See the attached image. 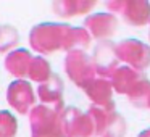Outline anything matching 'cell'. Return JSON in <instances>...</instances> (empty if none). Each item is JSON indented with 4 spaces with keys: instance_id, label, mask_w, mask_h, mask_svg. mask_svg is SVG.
<instances>
[{
    "instance_id": "6da1fadb",
    "label": "cell",
    "mask_w": 150,
    "mask_h": 137,
    "mask_svg": "<svg viewBox=\"0 0 150 137\" xmlns=\"http://www.w3.org/2000/svg\"><path fill=\"white\" fill-rule=\"evenodd\" d=\"M71 26L65 23H42L33 28L29 42L36 52L49 55L57 50H65L66 37Z\"/></svg>"
},
{
    "instance_id": "7a4b0ae2",
    "label": "cell",
    "mask_w": 150,
    "mask_h": 137,
    "mask_svg": "<svg viewBox=\"0 0 150 137\" xmlns=\"http://www.w3.org/2000/svg\"><path fill=\"white\" fill-rule=\"evenodd\" d=\"M89 116L94 124V136L97 137H123L126 132L124 118L111 107H95L89 108Z\"/></svg>"
},
{
    "instance_id": "3957f363",
    "label": "cell",
    "mask_w": 150,
    "mask_h": 137,
    "mask_svg": "<svg viewBox=\"0 0 150 137\" xmlns=\"http://www.w3.org/2000/svg\"><path fill=\"white\" fill-rule=\"evenodd\" d=\"M62 111L55 108L37 105L29 111L31 137H63L62 136Z\"/></svg>"
},
{
    "instance_id": "277c9868",
    "label": "cell",
    "mask_w": 150,
    "mask_h": 137,
    "mask_svg": "<svg viewBox=\"0 0 150 137\" xmlns=\"http://www.w3.org/2000/svg\"><path fill=\"white\" fill-rule=\"evenodd\" d=\"M65 71L68 78L78 87L84 89L91 81L95 79V68L92 56H89L84 50H73L68 52L65 58Z\"/></svg>"
},
{
    "instance_id": "5b68a950",
    "label": "cell",
    "mask_w": 150,
    "mask_h": 137,
    "mask_svg": "<svg viewBox=\"0 0 150 137\" xmlns=\"http://www.w3.org/2000/svg\"><path fill=\"white\" fill-rule=\"evenodd\" d=\"M108 10L115 16H121L127 24L144 26L150 23V4L144 0H116L108 2Z\"/></svg>"
},
{
    "instance_id": "8992f818",
    "label": "cell",
    "mask_w": 150,
    "mask_h": 137,
    "mask_svg": "<svg viewBox=\"0 0 150 137\" xmlns=\"http://www.w3.org/2000/svg\"><path fill=\"white\" fill-rule=\"evenodd\" d=\"M116 56L136 71L144 73L150 66V47L137 39H126L116 44Z\"/></svg>"
},
{
    "instance_id": "52a82bcc",
    "label": "cell",
    "mask_w": 150,
    "mask_h": 137,
    "mask_svg": "<svg viewBox=\"0 0 150 137\" xmlns=\"http://www.w3.org/2000/svg\"><path fill=\"white\" fill-rule=\"evenodd\" d=\"M62 136L63 137H92L94 124L89 113L74 107L63 108L62 111Z\"/></svg>"
},
{
    "instance_id": "ba28073f",
    "label": "cell",
    "mask_w": 150,
    "mask_h": 137,
    "mask_svg": "<svg viewBox=\"0 0 150 137\" xmlns=\"http://www.w3.org/2000/svg\"><path fill=\"white\" fill-rule=\"evenodd\" d=\"M92 61H94L95 73L100 78H111V74L118 69V61H120L116 56V44L110 42V40L100 42L94 50Z\"/></svg>"
},
{
    "instance_id": "9c48e42d",
    "label": "cell",
    "mask_w": 150,
    "mask_h": 137,
    "mask_svg": "<svg viewBox=\"0 0 150 137\" xmlns=\"http://www.w3.org/2000/svg\"><path fill=\"white\" fill-rule=\"evenodd\" d=\"M7 98H8V103H10L11 108H15L21 114H26L28 111L33 110L34 98L36 97H34L33 87L26 81L20 79V81H15L8 85Z\"/></svg>"
},
{
    "instance_id": "30bf717a",
    "label": "cell",
    "mask_w": 150,
    "mask_h": 137,
    "mask_svg": "<svg viewBox=\"0 0 150 137\" xmlns=\"http://www.w3.org/2000/svg\"><path fill=\"white\" fill-rule=\"evenodd\" d=\"M84 29L91 37L95 39H107L113 36L118 29V18L111 13H95L86 18Z\"/></svg>"
},
{
    "instance_id": "8fae6325",
    "label": "cell",
    "mask_w": 150,
    "mask_h": 137,
    "mask_svg": "<svg viewBox=\"0 0 150 137\" xmlns=\"http://www.w3.org/2000/svg\"><path fill=\"white\" fill-rule=\"evenodd\" d=\"M42 105L55 110H63V81L58 74H52L45 82L39 84L37 89Z\"/></svg>"
},
{
    "instance_id": "7c38bea8",
    "label": "cell",
    "mask_w": 150,
    "mask_h": 137,
    "mask_svg": "<svg viewBox=\"0 0 150 137\" xmlns=\"http://www.w3.org/2000/svg\"><path fill=\"white\" fill-rule=\"evenodd\" d=\"M84 92L89 98H91L92 105L95 107H111L113 103V87L108 79L103 78H95L84 87Z\"/></svg>"
},
{
    "instance_id": "4fadbf2b",
    "label": "cell",
    "mask_w": 150,
    "mask_h": 137,
    "mask_svg": "<svg viewBox=\"0 0 150 137\" xmlns=\"http://www.w3.org/2000/svg\"><path fill=\"white\" fill-rule=\"evenodd\" d=\"M142 78H145V74L142 71H136L129 66H118V69L111 74L110 82L113 90H116L118 94L127 95Z\"/></svg>"
},
{
    "instance_id": "5bb4252c",
    "label": "cell",
    "mask_w": 150,
    "mask_h": 137,
    "mask_svg": "<svg viewBox=\"0 0 150 137\" xmlns=\"http://www.w3.org/2000/svg\"><path fill=\"white\" fill-rule=\"evenodd\" d=\"M31 60H33V56L29 55L28 50H24V49L13 50L5 58V68L8 69L10 74L16 76V78H24V76H28Z\"/></svg>"
},
{
    "instance_id": "9a60e30c",
    "label": "cell",
    "mask_w": 150,
    "mask_h": 137,
    "mask_svg": "<svg viewBox=\"0 0 150 137\" xmlns=\"http://www.w3.org/2000/svg\"><path fill=\"white\" fill-rule=\"evenodd\" d=\"M95 2H87V0H66V2H55L52 5L53 11L62 18H69L76 15H84L94 8Z\"/></svg>"
},
{
    "instance_id": "2e32d148",
    "label": "cell",
    "mask_w": 150,
    "mask_h": 137,
    "mask_svg": "<svg viewBox=\"0 0 150 137\" xmlns=\"http://www.w3.org/2000/svg\"><path fill=\"white\" fill-rule=\"evenodd\" d=\"M131 103L137 108H150V81L147 78H142L134 89L127 94Z\"/></svg>"
},
{
    "instance_id": "e0dca14e",
    "label": "cell",
    "mask_w": 150,
    "mask_h": 137,
    "mask_svg": "<svg viewBox=\"0 0 150 137\" xmlns=\"http://www.w3.org/2000/svg\"><path fill=\"white\" fill-rule=\"evenodd\" d=\"M92 37L89 36V32L84 28H71L66 37L65 50L66 52H73V50H84L87 49V45L91 44Z\"/></svg>"
},
{
    "instance_id": "ac0fdd59",
    "label": "cell",
    "mask_w": 150,
    "mask_h": 137,
    "mask_svg": "<svg viewBox=\"0 0 150 137\" xmlns=\"http://www.w3.org/2000/svg\"><path fill=\"white\" fill-rule=\"evenodd\" d=\"M52 76L50 73V65L45 58L42 56H33L31 60V65H29V69H28V78L34 82H45L47 79Z\"/></svg>"
},
{
    "instance_id": "d6986e66",
    "label": "cell",
    "mask_w": 150,
    "mask_h": 137,
    "mask_svg": "<svg viewBox=\"0 0 150 137\" xmlns=\"http://www.w3.org/2000/svg\"><path fill=\"white\" fill-rule=\"evenodd\" d=\"M20 40V34L13 26H5L0 28V52H7V50L13 49Z\"/></svg>"
},
{
    "instance_id": "ffe728a7",
    "label": "cell",
    "mask_w": 150,
    "mask_h": 137,
    "mask_svg": "<svg viewBox=\"0 0 150 137\" xmlns=\"http://www.w3.org/2000/svg\"><path fill=\"white\" fill-rule=\"evenodd\" d=\"M18 129L16 119L10 111H0V137H15Z\"/></svg>"
},
{
    "instance_id": "44dd1931",
    "label": "cell",
    "mask_w": 150,
    "mask_h": 137,
    "mask_svg": "<svg viewBox=\"0 0 150 137\" xmlns=\"http://www.w3.org/2000/svg\"><path fill=\"white\" fill-rule=\"evenodd\" d=\"M139 137H150V127L145 129V131H142V132L139 134Z\"/></svg>"
}]
</instances>
